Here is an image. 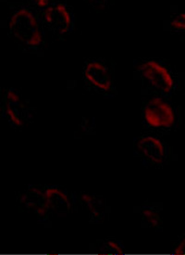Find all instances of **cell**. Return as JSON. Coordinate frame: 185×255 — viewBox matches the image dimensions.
<instances>
[{"mask_svg": "<svg viewBox=\"0 0 185 255\" xmlns=\"http://www.w3.org/2000/svg\"><path fill=\"white\" fill-rule=\"evenodd\" d=\"M171 29L175 33L185 34V12L174 14L172 16Z\"/></svg>", "mask_w": 185, "mask_h": 255, "instance_id": "11", "label": "cell"}, {"mask_svg": "<svg viewBox=\"0 0 185 255\" xmlns=\"http://www.w3.org/2000/svg\"><path fill=\"white\" fill-rule=\"evenodd\" d=\"M1 117L13 129H21L32 123L33 109L25 104L19 90L15 88L4 89L1 99Z\"/></svg>", "mask_w": 185, "mask_h": 255, "instance_id": "7", "label": "cell"}, {"mask_svg": "<svg viewBox=\"0 0 185 255\" xmlns=\"http://www.w3.org/2000/svg\"><path fill=\"white\" fill-rule=\"evenodd\" d=\"M141 119V133L159 136L175 131L181 121L178 107L172 99L156 95H142Z\"/></svg>", "mask_w": 185, "mask_h": 255, "instance_id": "3", "label": "cell"}, {"mask_svg": "<svg viewBox=\"0 0 185 255\" xmlns=\"http://www.w3.org/2000/svg\"><path fill=\"white\" fill-rule=\"evenodd\" d=\"M134 74L141 81L142 95L172 99L179 90L178 74L164 59L142 58L134 61Z\"/></svg>", "mask_w": 185, "mask_h": 255, "instance_id": "2", "label": "cell"}, {"mask_svg": "<svg viewBox=\"0 0 185 255\" xmlns=\"http://www.w3.org/2000/svg\"><path fill=\"white\" fill-rule=\"evenodd\" d=\"M172 149L162 136L141 133L133 140V155L147 168L164 167L171 159Z\"/></svg>", "mask_w": 185, "mask_h": 255, "instance_id": "5", "label": "cell"}, {"mask_svg": "<svg viewBox=\"0 0 185 255\" xmlns=\"http://www.w3.org/2000/svg\"><path fill=\"white\" fill-rule=\"evenodd\" d=\"M172 254L173 255H185V236L183 237V239H180L175 245H173Z\"/></svg>", "mask_w": 185, "mask_h": 255, "instance_id": "14", "label": "cell"}, {"mask_svg": "<svg viewBox=\"0 0 185 255\" xmlns=\"http://www.w3.org/2000/svg\"><path fill=\"white\" fill-rule=\"evenodd\" d=\"M111 2L112 0H87V3L89 4V6L97 12H102L106 10L110 6Z\"/></svg>", "mask_w": 185, "mask_h": 255, "instance_id": "12", "label": "cell"}, {"mask_svg": "<svg viewBox=\"0 0 185 255\" xmlns=\"http://www.w3.org/2000/svg\"><path fill=\"white\" fill-rule=\"evenodd\" d=\"M159 204L150 203L148 205H144L141 210L142 224L148 229H153L159 231L162 226V219L159 215Z\"/></svg>", "mask_w": 185, "mask_h": 255, "instance_id": "8", "label": "cell"}, {"mask_svg": "<svg viewBox=\"0 0 185 255\" xmlns=\"http://www.w3.org/2000/svg\"><path fill=\"white\" fill-rule=\"evenodd\" d=\"M100 251L106 255H121L124 252L123 245H121L117 241H110L106 240L101 242V248Z\"/></svg>", "mask_w": 185, "mask_h": 255, "instance_id": "10", "label": "cell"}, {"mask_svg": "<svg viewBox=\"0 0 185 255\" xmlns=\"http://www.w3.org/2000/svg\"><path fill=\"white\" fill-rule=\"evenodd\" d=\"M115 62L106 58H89L82 68V80L87 92L105 99H113L118 94Z\"/></svg>", "mask_w": 185, "mask_h": 255, "instance_id": "4", "label": "cell"}, {"mask_svg": "<svg viewBox=\"0 0 185 255\" xmlns=\"http://www.w3.org/2000/svg\"><path fill=\"white\" fill-rule=\"evenodd\" d=\"M8 30L9 36L24 52L40 53L48 43V34L42 20V11L27 2L12 11Z\"/></svg>", "mask_w": 185, "mask_h": 255, "instance_id": "1", "label": "cell"}, {"mask_svg": "<svg viewBox=\"0 0 185 255\" xmlns=\"http://www.w3.org/2000/svg\"><path fill=\"white\" fill-rule=\"evenodd\" d=\"M53 1L54 0H28L27 3L37 8L40 11H44Z\"/></svg>", "mask_w": 185, "mask_h": 255, "instance_id": "13", "label": "cell"}, {"mask_svg": "<svg viewBox=\"0 0 185 255\" xmlns=\"http://www.w3.org/2000/svg\"><path fill=\"white\" fill-rule=\"evenodd\" d=\"M78 201L83 208L90 212L92 217H104L103 211L105 208V202L100 201V196L84 193L80 196Z\"/></svg>", "mask_w": 185, "mask_h": 255, "instance_id": "9", "label": "cell"}, {"mask_svg": "<svg viewBox=\"0 0 185 255\" xmlns=\"http://www.w3.org/2000/svg\"><path fill=\"white\" fill-rule=\"evenodd\" d=\"M42 20L47 34L57 38L72 34L75 26L73 7L64 0H54L42 11Z\"/></svg>", "mask_w": 185, "mask_h": 255, "instance_id": "6", "label": "cell"}]
</instances>
